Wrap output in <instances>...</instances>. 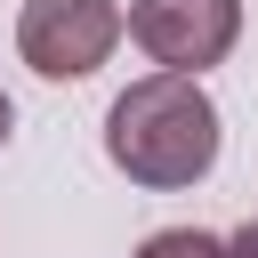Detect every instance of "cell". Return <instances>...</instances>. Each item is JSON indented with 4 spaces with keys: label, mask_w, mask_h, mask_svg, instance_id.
I'll return each mask as SVG.
<instances>
[{
    "label": "cell",
    "mask_w": 258,
    "mask_h": 258,
    "mask_svg": "<svg viewBox=\"0 0 258 258\" xmlns=\"http://www.w3.org/2000/svg\"><path fill=\"white\" fill-rule=\"evenodd\" d=\"M8 129H16V105H8V89H0V145H8Z\"/></svg>",
    "instance_id": "6"
},
{
    "label": "cell",
    "mask_w": 258,
    "mask_h": 258,
    "mask_svg": "<svg viewBox=\"0 0 258 258\" xmlns=\"http://www.w3.org/2000/svg\"><path fill=\"white\" fill-rule=\"evenodd\" d=\"M113 48H121L113 0H24L16 8V56L40 81H89Z\"/></svg>",
    "instance_id": "2"
},
{
    "label": "cell",
    "mask_w": 258,
    "mask_h": 258,
    "mask_svg": "<svg viewBox=\"0 0 258 258\" xmlns=\"http://www.w3.org/2000/svg\"><path fill=\"white\" fill-rule=\"evenodd\" d=\"M226 250H234V258H258V210H250V218L226 234Z\"/></svg>",
    "instance_id": "5"
},
{
    "label": "cell",
    "mask_w": 258,
    "mask_h": 258,
    "mask_svg": "<svg viewBox=\"0 0 258 258\" xmlns=\"http://www.w3.org/2000/svg\"><path fill=\"white\" fill-rule=\"evenodd\" d=\"M137 258H234V250H226V234H210V226H161V234L137 242Z\"/></svg>",
    "instance_id": "4"
},
{
    "label": "cell",
    "mask_w": 258,
    "mask_h": 258,
    "mask_svg": "<svg viewBox=\"0 0 258 258\" xmlns=\"http://www.w3.org/2000/svg\"><path fill=\"white\" fill-rule=\"evenodd\" d=\"M121 32L161 73H210L242 40V0H129Z\"/></svg>",
    "instance_id": "3"
},
{
    "label": "cell",
    "mask_w": 258,
    "mask_h": 258,
    "mask_svg": "<svg viewBox=\"0 0 258 258\" xmlns=\"http://www.w3.org/2000/svg\"><path fill=\"white\" fill-rule=\"evenodd\" d=\"M218 105L202 89V73H145L113 97L105 113V161L129 177V185H153V194H185L218 169Z\"/></svg>",
    "instance_id": "1"
}]
</instances>
